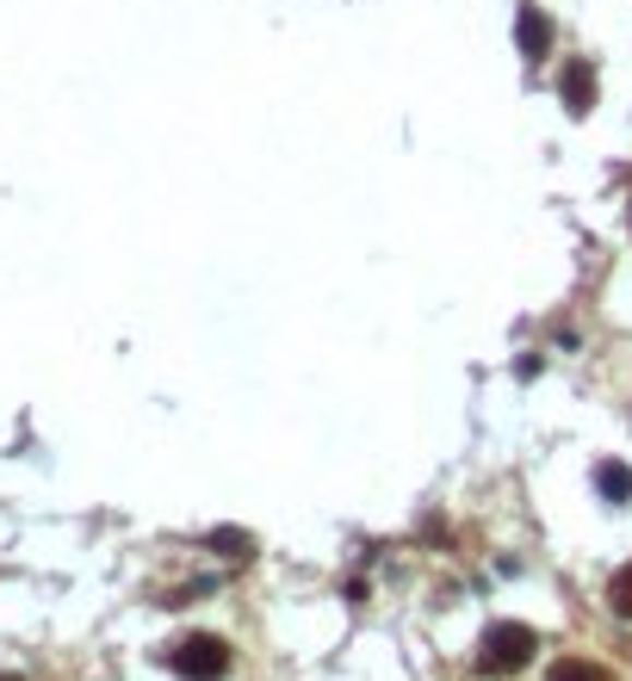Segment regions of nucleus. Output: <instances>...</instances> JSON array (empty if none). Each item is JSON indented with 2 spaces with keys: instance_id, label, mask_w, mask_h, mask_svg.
<instances>
[{
  "instance_id": "f257e3e1",
  "label": "nucleus",
  "mask_w": 632,
  "mask_h": 681,
  "mask_svg": "<svg viewBox=\"0 0 632 681\" xmlns=\"http://www.w3.org/2000/svg\"><path fill=\"white\" fill-rule=\"evenodd\" d=\"M539 650V638H534V625H521V620H502V625H490L484 632V669L490 676H515V669H527V657Z\"/></svg>"
},
{
  "instance_id": "f03ea898",
  "label": "nucleus",
  "mask_w": 632,
  "mask_h": 681,
  "mask_svg": "<svg viewBox=\"0 0 632 681\" xmlns=\"http://www.w3.org/2000/svg\"><path fill=\"white\" fill-rule=\"evenodd\" d=\"M174 676H187V681H224V676H230V644L211 638V632L180 638V644H174Z\"/></svg>"
},
{
  "instance_id": "7ed1b4c3",
  "label": "nucleus",
  "mask_w": 632,
  "mask_h": 681,
  "mask_svg": "<svg viewBox=\"0 0 632 681\" xmlns=\"http://www.w3.org/2000/svg\"><path fill=\"white\" fill-rule=\"evenodd\" d=\"M558 94H564V106L583 118V112L595 106V69H589V62H571V69L558 75Z\"/></svg>"
},
{
  "instance_id": "20e7f679",
  "label": "nucleus",
  "mask_w": 632,
  "mask_h": 681,
  "mask_svg": "<svg viewBox=\"0 0 632 681\" xmlns=\"http://www.w3.org/2000/svg\"><path fill=\"white\" fill-rule=\"evenodd\" d=\"M515 44H521V57H546L552 25L539 20V7H521V13H515Z\"/></svg>"
},
{
  "instance_id": "39448f33",
  "label": "nucleus",
  "mask_w": 632,
  "mask_h": 681,
  "mask_svg": "<svg viewBox=\"0 0 632 681\" xmlns=\"http://www.w3.org/2000/svg\"><path fill=\"white\" fill-rule=\"evenodd\" d=\"M595 490L608 495V502H627V495H632V471H627V465H595Z\"/></svg>"
},
{
  "instance_id": "423d86ee",
  "label": "nucleus",
  "mask_w": 632,
  "mask_h": 681,
  "mask_svg": "<svg viewBox=\"0 0 632 681\" xmlns=\"http://www.w3.org/2000/svg\"><path fill=\"white\" fill-rule=\"evenodd\" d=\"M546 681H608L595 662H583V657H558L552 669H546Z\"/></svg>"
},
{
  "instance_id": "0eeeda50",
  "label": "nucleus",
  "mask_w": 632,
  "mask_h": 681,
  "mask_svg": "<svg viewBox=\"0 0 632 681\" xmlns=\"http://www.w3.org/2000/svg\"><path fill=\"white\" fill-rule=\"evenodd\" d=\"M211 546L224 551V558H249L254 539H249V533H236V527H217V533H211Z\"/></svg>"
},
{
  "instance_id": "6e6552de",
  "label": "nucleus",
  "mask_w": 632,
  "mask_h": 681,
  "mask_svg": "<svg viewBox=\"0 0 632 681\" xmlns=\"http://www.w3.org/2000/svg\"><path fill=\"white\" fill-rule=\"evenodd\" d=\"M608 601H613V613H620V620H632V564L608 583Z\"/></svg>"
}]
</instances>
